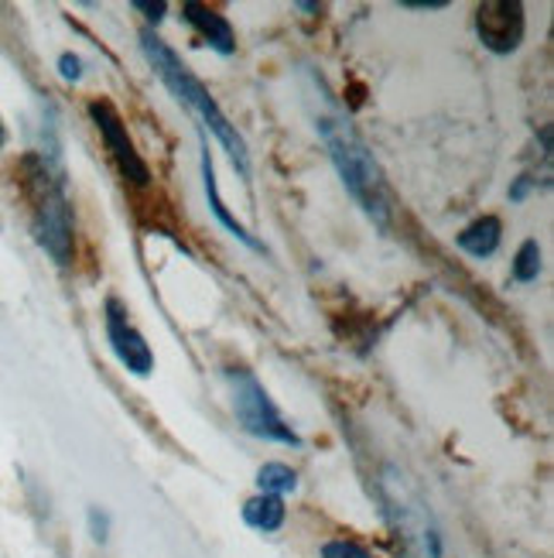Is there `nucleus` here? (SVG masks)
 I'll use <instances>...</instances> for the list:
<instances>
[{
	"label": "nucleus",
	"instance_id": "1",
	"mask_svg": "<svg viewBox=\"0 0 554 558\" xmlns=\"http://www.w3.org/2000/svg\"><path fill=\"white\" fill-rule=\"evenodd\" d=\"M319 134L329 148V158L340 172L343 185L349 189V196L364 206V213L373 223L387 227L391 223V196H387V182L367 148V141L356 134V128L340 113V110H325L319 113Z\"/></svg>",
	"mask_w": 554,
	"mask_h": 558
},
{
	"label": "nucleus",
	"instance_id": "2",
	"mask_svg": "<svg viewBox=\"0 0 554 558\" xmlns=\"http://www.w3.org/2000/svg\"><path fill=\"white\" fill-rule=\"evenodd\" d=\"M140 52L144 59L151 62V69L158 72V80L172 89V96L178 104H185L192 113L199 117V124L206 131H212L216 137H220V144L226 148V155L233 158V165L239 168V175H247L250 172V165H247V144L244 137H239V131L226 120V113L220 110V104L212 100L209 89L202 86V80L192 76V69L168 48L155 32H140Z\"/></svg>",
	"mask_w": 554,
	"mask_h": 558
},
{
	"label": "nucleus",
	"instance_id": "3",
	"mask_svg": "<svg viewBox=\"0 0 554 558\" xmlns=\"http://www.w3.org/2000/svg\"><path fill=\"white\" fill-rule=\"evenodd\" d=\"M21 185L32 203V230L41 251L56 264H72V209L65 199L62 175L38 155L21 161Z\"/></svg>",
	"mask_w": 554,
	"mask_h": 558
},
{
	"label": "nucleus",
	"instance_id": "4",
	"mask_svg": "<svg viewBox=\"0 0 554 558\" xmlns=\"http://www.w3.org/2000/svg\"><path fill=\"white\" fill-rule=\"evenodd\" d=\"M380 497L387 504V518L397 535V548L404 558H448L442 531L431 518L421 494L397 470H387L380 480Z\"/></svg>",
	"mask_w": 554,
	"mask_h": 558
},
{
	"label": "nucleus",
	"instance_id": "5",
	"mask_svg": "<svg viewBox=\"0 0 554 558\" xmlns=\"http://www.w3.org/2000/svg\"><path fill=\"white\" fill-rule=\"evenodd\" d=\"M226 377L233 384V408H236L239 425H244L250 435H257V439L281 442V446H301L298 432L284 422L278 404L271 401V395L263 391V384L250 371L233 367Z\"/></svg>",
	"mask_w": 554,
	"mask_h": 558
},
{
	"label": "nucleus",
	"instance_id": "6",
	"mask_svg": "<svg viewBox=\"0 0 554 558\" xmlns=\"http://www.w3.org/2000/svg\"><path fill=\"white\" fill-rule=\"evenodd\" d=\"M89 117H93L96 131L103 134V144H107L110 158L116 161L120 175H124L127 182H134V185H140V189H144V185H151L148 165H144V158L137 155L134 141H131V134H127V124L120 120L116 107L107 104V100H93V104H89Z\"/></svg>",
	"mask_w": 554,
	"mask_h": 558
},
{
	"label": "nucleus",
	"instance_id": "7",
	"mask_svg": "<svg viewBox=\"0 0 554 558\" xmlns=\"http://www.w3.org/2000/svg\"><path fill=\"white\" fill-rule=\"evenodd\" d=\"M476 32L490 52H514L524 41V4L520 0H487L476 8Z\"/></svg>",
	"mask_w": 554,
	"mask_h": 558
},
{
	"label": "nucleus",
	"instance_id": "8",
	"mask_svg": "<svg viewBox=\"0 0 554 558\" xmlns=\"http://www.w3.org/2000/svg\"><path fill=\"white\" fill-rule=\"evenodd\" d=\"M107 339H110V350L113 356L124 363V367L134 377H148L155 371V353L148 347V339L137 332V326L131 323L127 308L120 305L116 299H107Z\"/></svg>",
	"mask_w": 554,
	"mask_h": 558
},
{
	"label": "nucleus",
	"instance_id": "9",
	"mask_svg": "<svg viewBox=\"0 0 554 558\" xmlns=\"http://www.w3.org/2000/svg\"><path fill=\"white\" fill-rule=\"evenodd\" d=\"M182 14L185 21L202 35L206 45H212L220 56H233V48H236V38H233V28H230V21L220 14V11H212L206 4H199V0H188V4H182Z\"/></svg>",
	"mask_w": 554,
	"mask_h": 558
},
{
	"label": "nucleus",
	"instance_id": "10",
	"mask_svg": "<svg viewBox=\"0 0 554 558\" xmlns=\"http://www.w3.org/2000/svg\"><path fill=\"white\" fill-rule=\"evenodd\" d=\"M202 185H206V199H209V209H212L216 220H220V223L239 240V244H247L250 251H263L260 240H257V236L226 209V203H223V196H220V185H216V172H212V158H209V155H202Z\"/></svg>",
	"mask_w": 554,
	"mask_h": 558
},
{
	"label": "nucleus",
	"instance_id": "11",
	"mask_svg": "<svg viewBox=\"0 0 554 558\" xmlns=\"http://www.w3.org/2000/svg\"><path fill=\"white\" fill-rule=\"evenodd\" d=\"M500 233H503V227H500V220L496 216H483V220H476L472 227H466L463 233H459V247L466 251V254H472V257H490V254H496V247H500Z\"/></svg>",
	"mask_w": 554,
	"mask_h": 558
},
{
	"label": "nucleus",
	"instance_id": "12",
	"mask_svg": "<svg viewBox=\"0 0 554 558\" xmlns=\"http://www.w3.org/2000/svg\"><path fill=\"white\" fill-rule=\"evenodd\" d=\"M244 521L263 535H271L284 524V500L281 497H271V494H257L244 504Z\"/></svg>",
	"mask_w": 554,
	"mask_h": 558
},
{
	"label": "nucleus",
	"instance_id": "13",
	"mask_svg": "<svg viewBox=\"0 0 554 558\" xmlns=\"http://www.w3.org/2000/svg\"><path fill=\"white\" fill-rule=\"evenodd\" d=\"M257 487H260V494H271V497L292 494V490H298V473L284 463H268L257 470Z\"/></svg>",
	"mask_w": 554,
	"mask_h": 558
},
{
	"label": "nucleus",
	"instance_id": "14",
	"mask_svg": "<svg viewBox=\"0 0 554 558\" xmlns=\"http://www.w3.org/2000/svg\"><path fill=\"white\" fill-rule=\"evenodd\" d=\"M541 275V247H538V240H524L517 257H514V278L517 281H538Z\"/></svg>",
	"mask_w": 554,
	"mask_h": 558
},
{
	"label": "nucleus",
	"instance_id": "15",
	"mask_svg": "<svg viewBox=\"0 0 554 558\" xmlns=\"http://www.w3.org/2000/svg\"><path fill=\"white\" fill-rule=\"evenodd\" d=\"M322 558H377V555L367 551L364 545H356V542L335 538V542H325V545H322Z\"/></svg>",
	"mask_w": 554,
	"mask_h": 558
},
{
	"label": "nucleus",
	"instance_id": "16",
	"mask_svg": "<svg viewBox=\"0 0 554 558\" xmlns=\"http://www.w3.org/2000/svg\"><path fill=\"white\" fill-rule=\"evenodd\" d=\"M89 527H93V538H96V542H107L110 518H107L103 511H96V507H93V511H89Z\"/></svg>",
	"mask_w": 554,
	"mask_h": 558
},
{
	"label": "nucleus",
	"instance_id": "17",
	"mask_svg": "<svg viewBox=\"0 0 554 558\" xmlns=\"http://www.w3.org/2000/svg\"><path fill=\"white\" fill-rule=\"evenodd\" d=\"M59 72H62L65 80H79V76H83V62H79V56H69V52H65V56L59 59Z\"/></svg>",
	"mask_w": 554,
	"mask_h": 558
},
{
	"label": "nucleus",
	"instance_id": "18",
	"mask_svg": "<svg viewBox=\"0 0 554 558\" xmlns=\"http://www.w3.org/2000/svg\"><path fill=\"white\" fill-rule=\"evenodd\" d=\"M134 11H144V17L158 24V21L164 17L168 4H164V0H158V4H148V0H134Z\"/></svg>",
	"mask_w": 554,
	"mask_h": 558
},
{
	"label": "nucleus",
	"instance_id": "19",
	"mask_svg": "<svg viewBox=\"0 0 554 558\" xmlns=\"http://www.w3.org/2000/svg\"><path fill=\"white\" fill-rule=\"evenodd\" d=\"M404 8H411V11H445L448 4H445V0H431V4H424V0H404Z\"/></svg>",
	"mask_w": 554,
	"mask_h": 558
},
{
	"label": "nucleus",
	"instance_id": "20",
	"mask_svg": "<svg viewBox=\"0 0 554 558\" xmlns=\"http://www.w3.org/2000/svg\"><path fill=\"white\" fill-rule=\"evenodd\" d=\"M4 141H8V131H4V124H0V148H4Z\"/></svg>",
	"mask_w": 554,
	"mask_h": 558
}]
</instances>
